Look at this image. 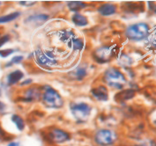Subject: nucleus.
Masks as SVG:
<instances>
[{"label": "nucleus", "instance_id": "f257e3e1", "mask_svg": "<svg viewBox=\"0 0 156 146\" xmlns=\"http://www.w3.org/2000/svg\"><path fill=\"white\" fill-rule=\"evenodd\" d=\"M103 80L110 88L123 90L127 84V78L121 70L115 67H109L103 74Z\"/></svg>", "mask_w": 156, "mask_h": 146}, {"label": "nucleus", "instance_id": "f03ea898", "mask_svg": "<svg viewBox=\"0 0 156 146\" xmlns=\"http://www.w3.org/2000/svg\"><path fill=\"white\" fill-rule=\"evenodd\" d=\"M119 140V134L111 129H99L94 133L93 142L95 146H115Z\"/></svg>", "mask_w": 156, "mask_h": 146}, {"label": "nucleus", "instance_id": "7ed1b4c3", "mask_svg": "<svg viewBox=\"0 0 156 146\" xmlns=\"http://www.w3.org/2000/svg\"><path fill=\"white\" fill-rule=\"evenodd\" d=\"M150 26L146 22H138L130 25L125 29V36L132 41H140L146 40L150 34Z\"/></svg>", "mask_w": 156, "mask_h": 146}, {"label": "nucleus", "instance_id": "20e7f679", "mask_svg": "<svg viewBox=\"0 0 156 146\" xmlns=\"http://www.w3.org/2000/svg\"><path fill=\"white\" fill-rule=\"evenodd\" d=\"M72 135L67 130L58 128L51 127L45 132L44 140L51 145H62L70 142Z\"/></svg>", "mask_w": 156, "mask_h": 146}, {"label": "nucleus", "instance_id": "39448f33", "mask_svg": "<svg viewBox=\"0 0 156 146\" xmlns=\"http://www.w3.org/2000/svg\"><path fill=\"white\" fill-rule=\"evenodd\" d=\"M41 99L44 105L49 108H61L64 106V99L57 90L48 87L41 94Z\"/></svg>", "mask_w": 156, "mask_h": 146}, {"label": "nucleus", "instance_id": "423d86ee", "mask_svg": "<svg viewBox=\"0 0 156 146\" xmlns=\"http://www.w3.org/2000/svg\"><path fill=\"white\" fill-rule=\"evenodd\" d=\"M70 110L74 116V118L77 120V122L82 123L87 121L92 111V107L89 104L85 103V102L71 103Z\"/></svg>", "mask_w": 156, "mask_h": 146}, {"label": "nucleus", "instance_id": "0eeeda50", "mask_svg": "<svg viewBox=\"0 0 156 146\" xmlns=\"http://www.w3.org/2000/svg\"><path fill=\"white\" fill-rule=\"evenodd\" d=\"M115 56L114 47L111 46H102L96 49L93 53L94 60L98 64H106L110 62Z\"/></svg>", "mask_w": 156, "mask_h": 146}, {"label": "nucleus", "instance_id": "6e6552de", "mask_svg": "<svg viewBox=\"0 0 156 146\" xmlns=\"http://www.w3.org/2000/svg\"><path fill=\"white\" fill-rule=\"evenodd\" d=\"M34 56L37 62L42 66H54L58 63L55 54L51 50L44 51L41 49H37Z\"/></svg>", "mask_w": 156, "mask_h": 146}, {"label": "nucleus", "instance_id": "1a4fd4ad", "mask_svg": "<svg viewBox=\"0 0 156 146\" xmlns=\"http://www.w3.org/2000/svg\"><path fill=\"white\" fill-rule=\"evenodd\" d=\"M41 98V92L39 88H35V87H30L27 88V90L24 91V93L22 95V97L20 99L21 101L24 102H34L36 101L38 99H40Z\"/></svg>", "mask_w": 156, "mask_h": 146}, {"label": "nucleus", "instance_id": "9d476101", "mask_svg": "<svg viewBox=\"0 0 156 146\" xmlns=\"http://www.w3.org/2000/svg\"><path fill=\"white\" fill-rule=\"evenodd\" d=\"M91 94L98 101H107L108 99V90L107 86L100 85L98 86L91 90Z\"/></svg>", "mask_w": 156, "mask_h": 146}, {"label": "nucleus", "instance_id": "9b49d317", "mask_svg": "<svg viewBox=\"0 0 156 146\" xmlns=\"http://www.w3.org/2000/svg\"><path fill=\"white\" fill-rule=\"evenodd\" d=\"M136 95V91L132 88L129 89H123L121 90L119 92H117L115 95V100L118 103L125 102L127 100H130Z\"/></svg>", "mask_w": 156, "mask_h": 146}, {"label": "nucleus", "instance_id": "f8f14e48", "mask_svg": "<svg viewBox=\"0 0 156 146\" xmlns=\"http://www.w3.org/2000/svg\"><path fill=\"white\" fill-rule=\"evenodd\" d=\"M24 78V73L20 70H15L9 73L6 77V84L9 86L15 85L21 81V79Z\"/></svg>", "mask_w": 156, "mask_h": 146}, {"label": "nucleus", "instance_id": "ddd939ff", "mask_svg": "<svg viewBox=\"0 0 156 146\" xmlns=\"http://www.w3.org/2000/svg\"><path fill=\"white\" fill-rule=\"evenodd\" d=\"M117 5L114 4H103L99 6L97 12L101 16L108 17L115 14L117 12Z\"/></svg>", "mask_w": 156, "mask_h": 146}, {"label": "nucleus", "instance_id": "4468645a", "mask_svg": "<svg viewBox=\"0 0 156 146\" xmlns=\"http://www.w3.org/2000/svg\"><path fill=\"white\" fill-rule=\"evenodd\" d=\"M58 38L61 42L66 43V45L68 46L76 38V36H75V33H74L73 30H71V29H63V30L58 32Z\"/></svg>", "mask_w": 156, "mask_h": 146}, {"label": "nucleus", "instance_id": "2eb2a0df", "mask_svg": "<svg viewBox=\"0 0 156 146\" xmlns=\"http://www.w3.org/2000/svg\"><path fill=\"white\" fill-rule=\"evenodd\" d=\"M67 7L71 12L79 13V12L87 7V5L81 1H69L67 2Z\"/></svg>", "mask_w": 156, "mask_h": 146}, {"label": "nucleus", "instance_id": "dca6fc26", "mask_svg": "<svg viewBox=\"0 0 156 146\" xmlns=\"http://www.w3.org/2000/svg\"><path fill=\"white\" fill-rule=\"evenodd\" d=\"M11 121L15 125L16 129L20 132H23L26 129V122L25 120L19 114H14L11 116Z\"/></svg>", "mask_w": 156, "mask_h": 146}, {"label": "nucleus", "instance_id": "f3484780", "mask_svg": "<svg viewBox=\"0 0 156 146\" xmlns=\"http://www.w3.org/2000/svg\"><path fill=\"white\" fill-rule=\"evenodd\" d=\"M72 74H73V77L75 80L81 81L87 76V71L85 66H79L72 72Z\"/></svg>", "mask_w": 156, "mask_h": 146}, {"label": "nucleus", "instance_id": "a211bd4d", "mask_svg": "<svg viewBox=\"0 0 156 146\" xmlns=\"http://www.w3.org/2000/svg\"><path fill=\"white\" fill-rule=\"evenodd\" d=\"M72 21L73 24L77 26H85L88 24L87 18L83 15L81 13H75L73 16L72 17Z\"/></svg>", "mask_w": 156, "mask_h": 146}, {"label": "nucleus", "instance_id": "6ab92c4d", "mask_svg": "<svg viewBox=\"0 0 156 146\" xmlns=\"http://www.w3.org/2000/svg\"><path fill=\"white\" fill-rule=\"evenodd\" d=\"M20 16V12H11L9 14H6V15L0 16V25L12 22V21L15 20L16 19H18Z\"/></svg>", "mask_w": 156, "mask_h": 146}, {"label": "nucleus", "instance_id": "aec40b11", "mask_svg": "<svg viewBox=\"0 0 156 146\" xmlns=\"http://www.w3.org/2000/svg\"><path fill=\"white\" fill-rule=\"evenodd\" d=\"M68 48L72 49L73 50H75V51H80L84 48V41L82 39L76 37L73 41L68 45Z\"/></svg>", "mask_w": 156, "mask_h": 146}, {"label": "nucleus", "instance_id": "412c9836", "mask_svg": "<svg viewBox=\"0 0 156 146\" xmlns=\"http://www.w3.org/2000/svg\"><path fill=\"white\" fill-rule=\"evenodd\" d=\"M48 19H49V16L46 14H38V15H34V16L27 18V21H30V22L35 23L36 25H39L42 22H44V21H46Z\"/></svg>", "mask_w": 156, "mask_h": 146}, {"label": "nucleus", "instance_id": "4be33fe9", "mask_svg": "<svg viewBox=\"0 0 156 146\" xmlns=\"http://www.w3.org/2000/svg\"><path fill=\"white\" fill-rule=\"evenodd\" d=\"M10 140H11V136L3 129V127L0 124V144L1 143H9Z\"/></svg>", "mask_w": 156, "mask_h": 146}, {"label": "nucleus", "instance_id": "5701e85b", "mask_svg": "<svg viewBox=\"0 0 156 146\" xmlns=\"http://www.w3.org/2000/svg\"><path fill=\"white\" fill-rule=\"evenodd\" d=\"M23 60H24V57L23 56H15V57H13L11 59V61L9 63H7L5 64V67H9V66H12V65L13 64H19Z\"/></svg>", "mask_w": 156, "mask_h": 146}, {"label": "nucleus", "instance_id": "b1692460", "mask_svg": "<svg viewBox=\"0 0 156 146\" xmlns=\"http://www.w3.org/2000/svg\"><path fill=\"white\" fill-rule=\"evenodd\" d=\"M14 49H0V57L3 58L8 57L10 55L14 53Z\"/></svg>", "mask_w": 156, "mask_h": 146}, {"label": "nucleus", "instance_id": "393cba45", "mask_svg": "<svg viewBox=\"0 0 156 146\" xmlns=\"http://www.w3.org/2000/svg\"><path fill=\"white\" fill-rule=\"evenodd\" d=\"M11 39V36L9 34H5L0 37V48L3 47L6 42H8L9 40Z\"/></svg>", "mask_w": 156, "mask_h": 146}, {"label": "nucleus", "instance_id": "a878e982", "mask_svg": "<svg viewBox=\"0 0 156 146\" xmlns=\"http://www.w3.org/2000/svg\"><path fill=\"white\" fill-rule=\"evenodd\" d=\"M148 6H149V10L153 12L156 14V4L154 2H148Z\"/></svg>", "mask_w": 156, "mask_h": 146}, {"label": "nucleus", "instance_id": "bb28decb", "mask_svg": "<svg viewBox=\"0 0 156 146\" xmlns=\"http://www.w3.org/2000/svg\"><path fill=\"white\" fill-rule=\"evenodd\" d=\"M7 146H20L19 143L14 142V141H10L9 143H7Z\"/></svg>", "mask_w": 156, "mask_h": 146}, {"label": "nucleus", "instance_id": "cd10ccee", "mask_svg": "<svg viewBox=\"0 0 156 146\" xmlns=\"http://www.w3.org/2000/svg\"><path fill=\"white\" fill-rule=\"evenodd\" d=\"M24 82L25 83H21L20 85H26L27 84H31V83H32V80H31V79H27V80H26V81Z\"/></svg>", "mask_w": 156, "mask_h": 146}, {"label": "nucleus", "instance_id": "c85d7f7f", "mask_svg": "<svg viewBox=\"0 0 156 146\" xmlns=\"http://www.w3.org/2000/svg\"><path fill=\"white\" fill-rule=\"evenodd\" d=\"M4 107H5V105H4V104H3V103H2V102L0 101V110H2V109H3Z\"/></svg>", "mask_w": 156, "mask_h": 146}, {"label": "nucleus", "instance_id": "c756f323", "mask_svg": "<svg viewBox=\"0 0 156 146\" xmlns=\"http://www.w3.org/2000/svg\"><path fill=\"white\" fill-rule=\"evenodd\" d=\"M2 5H3V2H1V1H0V7H1Z\"/></svg>", "mask_w": 156, "mask_h": 146}, {"label": "nucleus", "instance_id": "7c9ffc66", "mask_svg": "<svg viewBox=\"0 0 156 146\" xmlns=\"http://www.w3.org/2000/svg\"><path fill=\"white\" fill-rule=\"evenodd\" d=\"M154 125H155V126H156V120H155V121H154Z\"/></svg>", "mask_w": 156, "mask_h": 146}, {"label": "nucleus", "instance_id": "2f4dec72", "mask_svg": "<svg viewBox=\"0 0 156 146\" xmlns=\"http://www.w3.org/2000/svg\"><path fill=\"white\" fill-rule=\"evenodd\" d=\"M122 146H132V145H122Z\"/></svg>", "mask_w": 156, "mask_h": 146}, {"label": "nucleus", "instance_id": "473e14b6", "mask_svg": "<svg viewBox=\"0 0 156 146\" xmlns=\"http://www.w3.org/2000/svg\"><path fill=\"white\" fill-rule=\"evenodd\" d=\"M0 37H1V32H0Z\"/></svg>", "mask_w": 156, "mask_h": 146}, {"label": "nucleus", "instance_id": "72a5a7b5", "mask_svg": "<svg viewBox=\"0 0 156 146\" xmlns=\"http://www.w3.org/2000/svg\"><path fill=\"white\" fill-rule=\"evenodd\" d=\"M155 34H156V28H155Z\"/></svg>", "mask_w": 156, "mask_h": 146}]
</instances>
